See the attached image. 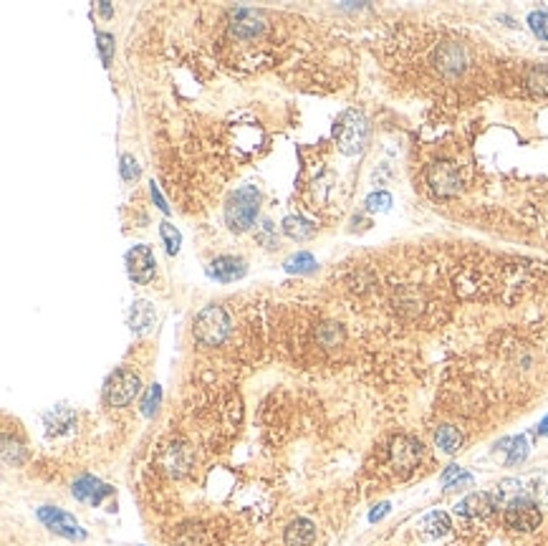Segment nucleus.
Here are the masks:
<instances>
[{
  "label": "nucleus",
  "instance_id": "nucleus-1",
  "mask_svg": "<svg viewBox=\"0 0 548 546\" xmlns=\"http://www.w3.org/2000/svg\"><path fill=\"white\" fill-rule=\"evenodd\" d=\"M192 334L202 347H220L230 334V319L223 306H205L192 322Z\"/></svg>",
  "mask_w": 548,
  "mask_h": 546
},
{
  "label": "nucleus",
  "instance_id": "nucleus-2",
  "mask_svg": "<svg viewBox=\"0 0 548 546\" xmlns=\"http://www.w3.org/2000/svg\"><path fill=\"white\" fill-rule=\"evenodd\" d=\"M258 208H261V195L255 187H240L230 195L228 205H225V220L228 228L235 233H243L258 218Z\"/></svg>",
  "mask_w": 548,
  "mask_h": 546
},
{
  "label": "nucleus",
  "instance_id": "nucleus-3",
  "mask_svg": "<svg viewBox=\"0 0 548 546\" xmlns=\"http://www.w3.org/2000/svg\"><path fill=\"white\" fill-rule=\"evenodd\" d=\"M334 134H337L339 149H342L344 154H357V152H362L364 142H367L369 124H367V119H364L359 111L352 109V111H347V114L339 116Z\"/></svg>",
  "mask_w": 548,
  "mask_h": 546
},
{
  "label": "nucleus",
  "instance_id": "nucleus-4",
  "mask_svg": "<svg viewBox=\"0 0 548 546\" xmlns=\"http://www.w3.org/2000/svg\"><path fill=\"white\" fill-rule=\"evenodd\" d=\"M139 374L131 369H116L109 374L106 384H104V399L109 407H126L131 399L139 394Z\"/></svg>",
  "mask_w": 548,
  "mask_h": 546
},
{
  "label": "nucleus",
  "instance_id": "nucleus-5",
  "mask_svg": "<svg viewBox=\"0 0 548 546\" xmlns=\"http://www.w3.org/2000/svg\"><path fill=\"white\" fill-rule=\"evenodd\" d=\"M503 519H505V524H508V529H513V531H533L541 526L543 514H541V508H538V503H533L531 498L521 496L505 506Z\"/></svg>",
  "mask_w": 548,
  "mask_h": 546
},
{
  "label": "nucleus",
  "instance_id": "nucleus-6",
  "mask_svg": "<svg viewBox=\"0 0 548 546\" xmlns=\"http://www.w3.org/2000/svg\"><path fill=\"white\" fill-rule=\"evenodd\" d=\"M39 521L49 531L64 536V539H71V541L86 539V531L79 526V521L74 519L71 514H66V511H61V508H56V506H41L39 508Z\"/></svg>",
  "mask_w": 548,
  "mask_h": 546
},
{
  "label": "nucleus",
  "instance_id": "nucleus-7",
  "mask_svg": "<svg viewBox=\"0 0 548 546\" xmlns=\"http://www.w3.org/2000/svg\"><path fill=\"white\" fill-rule=\"evenodd\" d=\"M427 185L437 197H455L462 190L460 169L452 162H434L427 169Z\"/></svg>",
  "mask_w": 548,
  "mask_h": 546
},
{
  "label": "nucleus",
  "instance_id": "nucleus-8",
  "mask_svg": "<svg viewBox=\"0 0 548 546\" xmlns=\"http://www.w3.org/2000/svg\"><path fill=\"white\" fill-rule=\"evenodd\" d=\"M154 271H157V261L149 246H134L126 253V273L134 284H149L154 279Z\"/></svg>",
  "mask_w": 548,
  "mask_h": 546
},
{
  "label": "nucleus",
  "instance_id": "nucleus-9",
  "mask_svg": "<svg viewBox=\"0 0 548 546\" xmlns=\"http://www.w3.org/2000/svg\"><path fill=\"white\" fill-rule=\"evenodd\" d=\"M422 455H424L422 442L414 440V437H407V435L397 437V440L392 442V448H389V460H392V465H394L397 470L417 468L419 460H422Z\"/></svg>",
  "mask_w": 548,
  "mask_h": 546
},
{
  "label": "nucleus",
  "instance_id": "nucleus-10",
  "mask_svg": "<svg viewBox=\"0 0 548 546\" xmlns=\"http://www.w3.org/2000/svg\"><path fill=\"white\" fill-rule=\"evenodd\" d=\"M495 506L498 503H495L493 493H470L455 506V514L462 519H488Z\"/></svg>",
  "mask_w": 548,
  "mask_h": 546
},
{
  "label": "nucleus",
  "instance_id": "nucleus-11",
  "mask_svg": "<svg viewBox=\"0 0 548 546\" xmlns=\"http://www.w3.org/2000/svg\"><path fill=\"white\" fill-rule=\"evenodd\" d=\"M248 266H245L243 258H235V256H220L207 266V276L220 284H230V281H238L245 276Z\"/></svg>",
  "mask_w": 548,
  "mask_h": 546
},
{
  "label": "nucleus",
  "instance_id": "nucleus-12",
  "mask_svg": "<svg viewBox=\"0 0 548 546\" xmlns=\"http://www.w3.org/2000/svg\"><path fill=\"white\" fill-rule=\"evenodd\" d=\"M71 493L79 498V501L84 503H101L104 498L111 493V488L106 486V483H101L99 478H94V475H81V478H76L74 481V488H71Z\"/></svg>",
  "mask_w": 548,
  "mask_h": 546
},
{
  "label": "nucleus",
  "instance_id": "nucleus-13",
  "mask_svg": "<svg viewBox=\"0 0 548 546\" xmlns=\"http://www.w3.org/2000/svg\"><path fill=\"white\" fill-rule=\"evenodd\" d=\"M154 319H157V312H154V306L149 304V301L136 299L134 304H131V309H129V327H131V332H134V334H144L154 324Z\"/></svg>",
  "mask_w": 548,
  "mask_h": 546
},
{
  "label": "nucleus",
  "instance_id": "nucleus-14",
  "mask_svg": "<svg viewBox=\"0 0 548 546\" xmlns=\"http://www.w3.org/2000/svg\"><path fill=\"white\" fill-rule=\"evenodd\" d=\"M316 539V526L311 524L309 519H296L288 524L286 534H283V541L286 546H311Z\"/></svg>",
  "mask_w": 548,
  "mask_h": 546
},
{
  "label": "nucleus",
  "instance_id": "nucleus-15",
  "mask_svg": "<svg viewBox=\"0 0 548 546\" xmlns=\"http://www.w3.org/2000/svg\"><path fill=\"white\" fill-rule=\"evenodd\" d=\"M419 534L427 536V539H437V536H445L452 529V521L445 511H429L427 516H422L417 524Z\"/></svg>",
  "mask_w": 548,
  "mask_h": 546
},
{
  "label": "nucleus",
  "instance_id": "nucleus-16",
  "mask_svg": "<svg viewBox=\"0 0 548 546\" xmlns=\"http://www.w3.org/2000/svg\"><path fill=\"white\" fill-rule=\"evenodd\" d=\"M230 28H233V33L238 39H253L255 33L261 31V18L255 16L253 11H238L233 23H230Z\"/></svg>",
  "mask_w": 548,
  "mask_h": 546
},
{
  "label": "nucleus",
  "instance_id": "nucleus-17",
  "mask_svg": "<svg viewBox=\"0 0 548 546\" xmlns=\"http://www.w3.org/2000/svg\"><path fill=\"white\" fill-rule=\"evenodd\" d=\"M500 450H505V465H518L528 458V440L523 435L518 437H505L500 442Z\"/></svg>",
  "mask_w": 548,
  "mask_h": 546
},
{
  "label": "nucleus",
  "instance_id": "nucleus-18",
  "mask_svg": "<svg viewBox=\"0 0 548 546\" xmlns=\"http://www.w3.org/2000/svg\"><path fill=\"white\" fill-rule=\"evenodd\" d=\"M523 496V483L518 481V478H505V481H500L498 486H495V493H493V498H495V503L498 506H508V503H513L516 498H521Z\"/></svg>",
  "mask_w": 548,
  "mask_h": 546
},
{
  "label": "nucleus",
  "instance_id": "nucleus-19",
  "mask_svg": "<svg viewBox=\"0 0 548 546\" xmlns=\"http://www.w3.org/2000/svg\"><path fill=\"white\" fill-rule=\"evenodd\" d=\"M434 442H437V448H442L445 453H457L462 445V432L452 425H442L434 430Z\"/></svg>",
  "mask_w": 548,
  "mask_h": 546
},
{
  "label": "nucleus",
  "instance_id": "nucleus-20",
  "mask_svg": "<svg viewBox=\"0 0 548 546\" xmlns=\"http://www.w3.org/2000/svg\"><path fill=\"white\" fill-rule=\"evenodd\" d=\"M526 84L536 96H548V66L546 64L531 66V69H528Z\"/></svg>",
  "mask_w": 548,
  "mask_h": 546
},
{
  "label": "nucleus",
  "instance_id": "nucleus-21",
  "mask_svg": "<svg viewBox=\"0 0 548 546\" xmlns=\"http://www.w3.org/2000/svg\"><path fill=\"white\" fill-rule=\"evenodd\" d=\"M314 225L309 223V220L299 218V215H291V218L283 220V233L288 235V238H296V241H306V238H311L314 235Z\"/></svg>",
  "mask_w": 548,
  "mask_h": 546
},
{
  "label": "nucleus",
  "instance_id": "nucleus-22",
  "mask_svg": "<svg viewBox=\"0 0 548 546\" xmlns=\"http://www.w3.org/2000/svg\"><path fill=\"white\" fill-rule=\"evenodd\" d=\"M283 268H286L288 273H311L316 271V258L311 256V253L301 251L296 253V256H291L286 263H283Z\"/></svg>",
  "mask_w": 548,
  "mask_h": 546
},
{
  "label": "nucleus",
  "instance_id": "nucleus-23",
  "mask_svg": "<svg viewBox=\"0 0 548 546\" xmlns=\"http://www.w3.org/2000/svg\"><path fill=\"white\" fill-rule=\"evenodd\" d=\"M472 475L465 473L460 465H450V468L442 473V486L445 488H457V486H470Z\"/></svg>",
  "mask_w": 548,
  "mask_h": 546
},
{
  "label": "nucleus",
  "instance_id": "nucleus-24",
  "mask_svg": "<svg viewBox=\"0 0 548 546\" xmlns=\"http://www.w3.org/2000/svg\"><path fill=\"white\" fill-rule=\"evenodd\" d=\"M159 402H162V387L159 384H152V387L144 392V397H141L139 407H141V415L144 417H152L154 412H157Z\"/></svg>",
  "mask_w": 548,
  "mask_h": 546
},
{
  "label": "nucleus",
  "instance_id": "nucleus-25",
  "mask_svg": "<svg viewBox=\"0 0 548 546\" xmlns=\"http://www.w3.org/2000/svg\"><path fill=\"white\" fill-rule=\"evenodd\" d=\"M159 235H162L164 246H167V253L174 256V253L179 251V246H182V235H179V230L174 228L172 223H162L159 225Z\"/></svg>",
  "mask_w": 548,
  "mask_h": 546
},
{
  "label": "nucleus",
  "instance_id": "nucleus-26",
  "mask_svg": "<svg viewBox=\"0 0 548 546\" xmlns=\"http://www.w3.org/2000/svg\"><path fill=\"white\" fill-rule=\"evenodd\" d=\"M319 342L324 347H337L344 342V329L339 324H324L319 329Z\"/></svg>",
  "mask_w": 548,
  "mask_h": 546
},
{
  "label": "nucleus",
  "instance_id": "nucleus-27",
  "mask_svg": "<svg viewBox=\"0 0 548 546\" xmlns=\"http://www.w3.org/2000/svg\"><path fill=\"white\" fill-rule=\"evenodd\" d=\"M528 26H531V31L536 33L538 39L548 41V11H533L528 16Z\"/></svg>",
  "mask_w": 548,
  "mask_h": 546
},
{
  "label": "nucleus",
  "instance_id": "nucleus-28",
  "mask_svg": "<svg viewBox=\"0 0 548 546\" xmlns=\"http://www.w3.org/2000/svg\"><path fill=\"white\" fill-rule=\"evenodd\" d=\"M96 41H99V51H101L104 66H109L111 59H114V36H109V33H96Z\"/></svg>",
  "mask_w": 548,
  "mask_h": 546
},
{
  "label": "nucleus",
  "instance_id": "nucleus-29",
  "mask_svg": "<svg viewBox=\"0 0 548 546\" xmlns=\"http://www.w3.org/2000/svg\"><path fill=\"white\" fill-rule=\"evenodd\" d=\"M533 496H536L538 506L548 508V473H541L533 478Z\"/></svg>",
  "mask_w": 548,
  "mask_h": 546
},
{
  "label": "nucleus",
  "instance_id": "nucleus-30",
  "mask_svg": "<svg viewBox=\"0 0 548 546\" xmlns=\"http://www.w3.org/2000/svg\"><path fill=\"white\" fill-rule=\"evenodd\" d=\"M389 205H392L389 192H374V195L367 197V208H369L372 213H384V210H389Z\"/></svg>",
  "mask_w": 548,
  "mask_h": 546
},
{
  "label": "nucleus",
  "instance_id": "nucleus-31",
  "mask_svg": "<svg viewBox=\"0 0 548 546\" xmlns=\"http://www.w3.org/2000/svg\"><path fill=\"white\" fill-rule=\"evenodd\" d=\"M121 177H124V180H136V177H139V164H136V159L131 157V154L121 157Z\"/></svg>",
  "mask_w": 548,
  "mask_h": 546
},
{
  "label": "nucleus",
  "instance_id": "nucleus-32",
  "mask_svg": "<svg viewBox=\"0 0 548 546\" xmlns=\"http://www.w3.org/2000/svg\"><path fill=\"white\" fill-rule=\"evenodd\" d=\"M387 514H389V503H379V506H377L374 511L369 514V521H372V524H377V521L384 519Z\"/></svg>",
  "mask_w": 548,
  "mask_h": 546
},
{
  "label": "nucleus",
  "instance_id": "nucleus-33",
  "mask_svg": "<svg viewBox=\"0 0 548 546\" xmlns=\"http://www.w3.org/2000/svg\"><path fill=\"white\" fill-rule=\"evenodd\" d=\"M152 197H154V202H157V208L167 213L169 205H167V202H164V197H162V192H159V187H157V185H152Z\"/></svg>",
  "mask_w": 548,
  "mask_h": 546
},
{
  "label": "nucleus",
  "instance_id": "nucleus-34",
  "mask_svg": "<svg viewBox=\"0 0 548 546\" xmlns=\"http://www.w3.org/2000/svg\"><path fill=\"white\" fill-rule=\"evenodd\" d=\"M538 432H541V435H548V417H543V420L538 422Z\"/></svg>",
  "mask_w": 548,
  "mask_h": 546
}]
</instances>
